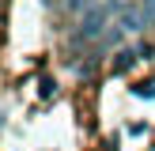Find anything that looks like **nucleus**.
Listing matches in <instances>:
<instances>
[{
  "label": "nucleus",
  "instance_id": "1",
  "mask_svg": "<svg viewBox=\"0 0 155 151\" xmlns=\"http://www.w3.org/2000/svg\"><path fill=\"white\" fill-rule=\"evenodd\" d=\"M106 23H110V11L102 4H95L87 15H80V38H98L106 30Z\"/></svg>",
  "mask_w": 155,
  "mask_h": 151
},
{
  "label": "nucleus",
  "instance_id": "2",
  "mask_svg": "<svg viewBox=\"0 0 155 151\" xmlns=\"http://www.w3.org/2000/svg\"><path fill=\"white\" fill-rule=\"evenodd\" d=\"M117 27H121V30H140V27H148V23H144V11H140V4H133V8H121V11H117Z\"/></svg>",
  "mask_w": 155,
  "mask_h": 151
},
{
  "label": "nucleus",
  "instance_id": "3",
  "mask_svg": "<svg viewBox=\"0 0 155 151\" xmlns=\"http://www.w3.org/2000/svg\"><path fill=\"white\" fill-rule=\"evenodd\" d=\"M133 64H136V49H121L117 57H114V72H129Z\"/></svg>",
  "mask_w": 155,
  "mask_h": 151
},
{
  "label": "nucleus",
  "instance_id": "4",
  "mask_svg": "<svg viewBox=\"0 0 155 151\" xmlns=\"http://www.w3.org/2000/svg\"><path fill=\"white\" fill-rule=\"evenodd\" d=\"M133 95H136V98H151V95H155V79H144V83H136V87H133Z\"/></svg>",
  "mask_w": 155,
  "mask_h": 151
},
{
  "label": "nucleus",
  "instance_id": "5",
  "mask_svg": "<svg viewBox=\"0 0 155 151\" xmlns=\"http://www.w3.org/2000/svg\"><path fill=\"white\" fill-rule=\"evenodd\" d=\"M140 11H144V23L155 27V0H140Z\"/></svg>",
  "mask_w": 155,
  "mask_h": 151
},
{
  "label": "nucleus",
  "instance_id": "6",
  "mask_svg": "<svg viewBox=\"0 0 155 151\" xmlns=\"http://www.w3.org/2000/svg\"><path fill=\"white\" fill-rule=\"evenodd\" d=\"M53 87H57V83H53V79H42V83H38V91H42V95H45V98H49V95H53Z\"/></svg>",
  "mask_w": 155,
  "mask_h": 151
}]
</instances>
